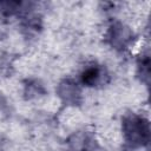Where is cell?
<instances>
[{
  "instance_id": "obj_1",
  "label": "cell",
  "mask_w": 151,
  "mask_h": 151,
  "mask_svg": "<svg viewBox=\"0 0 151 151\" xmlns=\"http://www.w3.org/2000/svg\"><path fill=\"white\" fill-rule=\"evenodd\" d=\"M98 78H99V70L97 67L87 68L81 76L83 83L86 85H94V83L98 80Z\"/></svg>"
}]
</instances>
